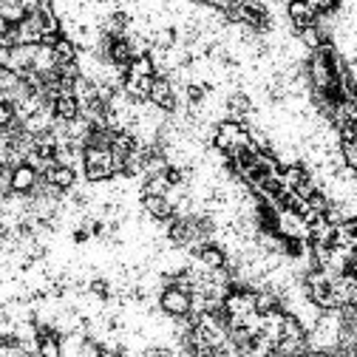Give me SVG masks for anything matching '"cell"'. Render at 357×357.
Wrapping results in <instances>:
<instances>
[{
    "label": "cell",
    "instance_id": "obj_4",
    "mask_svg": "<svg viewBox=\"0 0 357 357\" xmlns=\"http://www.w3.org/2000/svg\"><path fill=\"white\" fill-rule=\"evenodd\" d=\"M43 182L52 185V188H57V190H63V193H68V190H74V185H77V170L54 165V167H49L46 173H43Z\"/></svg>",
    "mask_w": 357,
    "mask_h": 357
},
{
    "label": "cell",
    "instance_id": "obj_8",
    "mask_svg": "<svg viewBox=\"0 0 357 357\" xmlns=\"http://www.w3.org/2000/svg\"><path fill=\"white\" fill-rule=\"evenodd\" d=\"M0 15H3L12 26H20L26 20V12H23V0H0Z\"/></svg>",
    "mask_w": 357,
    "mask_h": 357
},
{
    "label": "cell",
    "instance_id": "obj_2",
    "mask_svg": "<svg viewBox=\"0 0 357 357\" xmlns=\"http://www.w3.org/2000/svg\"><path fill=\"white\" fill-rule=\"evenodd\" d=\"M151 105H156L159 111L165 114H173L176 111V88L167 77H156L153 79V88H151Z\"/></svg>",
    "mask_w": 357,
    "mask_h": 357
},
{
    "label": "cell",
    "instance_id": "obj_10",
    "mask_svg": "<svg viewBox=\"0 0 357 357\" xmlns=\"http://www.w3.org/2000/svg\"><path fill=\"white\" fill-rule=\"evenodd\" d=\"M9 29H12V23H9L3 15H0V37H3V34H9Z\"/></svg>",
    "mask_w": 357,
    "mask_h": 357
},
{
    "label": "cell",
    "instance_id": "obj_5",
    "mask_svg": "<svg viewBox=\"0 0 357 357\" xmlns=\"http://www.w3.org/2000/svg\"><path fill=\"white\" fill-rule=\"evenodd\" d=\"M142 210L153 221H173V215H176V210L167 202V196H142Z\"/></svg>",
    "mask_w": 357,
    "mask_h": 357
},
{
    "label": "cell",
    "instance_id": "obj_1",
    "mask_svg": "<svg viewBox=\"0 0 357 357\" xmlns=\"http://www.w3.org/2000/svg\"><path fill=\"white\" fill-rule=\"evenodd\" d=\"M159 306L170 318H185L190 312V306H193V295L176 289V287H165L162 295H159Z\"/></svg>",
    "mask_w": 357,
    "mask_h": 357
},
{
    "label": "cell",
    "instance_id": "obj_11",
    "mask_svg": "<svg viewBox=\"0 0 357 357\" xmlns=\"http://www.w3.org/2000/svg\"><path fill=\"white\" fill-rule=\"evenodd\" d=\"M100 357H125V354H122V351H114V349H102Z\"/></svg>",
    "mask_w": 357,
    "mask_h": 357
},
{
    "label": "cell",
    "instance_id": "obj_9",
    "mask_svg": "<svg viewBox=\"0 0 357 357\" xmlns=\"http://www.w3.org/2000/svg\"><path fill=\"white\" fill-rule=\"evenodd\" d=\"M128 77H156V68L151 63V57H137L128 68Z\"/></svg>",
    "mask_w": 357,
    "mask_h": 357
},
{
    "label": "cell",
    "instance_id": "obj_3",
    "mask_svg": "<svg viewBox=\"0 0 357 357\" xmlns=\"http://www.w3.org/2000/svg\"><path fill=\"white\" fill-rule=\"evenodd\" d=\"M37 185H40V173H37L31 165H17V167L12 170V193L29 196Z\"/></svg>",
    "mask_w": 357,
    "mask_h": 357
},
{
    "label": "cell",
    "instance_id": "obj_7",
    "mask_svg": "<svg viewBox=\"0 0 357 357\" xmlns=\"http://www.w3.org/2000/svg\"><path fill=\"white\" fill-rule=\"evenodd\" d=\"M52 111H54V119H60V122H74V119H79V102H77L74 94L60 97V100L52 105Z\"/></svg>",
    "mask_w": 357,
    "mask_h": 357
},
{
    "label": "cell",
    "instance_id": "obj_6",
    "mask_svg": "<svg viewBox=\"0 0 357 357\" xmlns=\"http://www.w3.org/2000/svg\"><path fill=\"white\" fill-rule=\"evenodd\" d=\"M287 15H289V20H292V26L298 31H306V29H315L318 26V17H315V12L309 9V3H289L287 6Z\"/></svg>",
    "mask_w": 357,
    "mask_h": 357
}]
</instances>
